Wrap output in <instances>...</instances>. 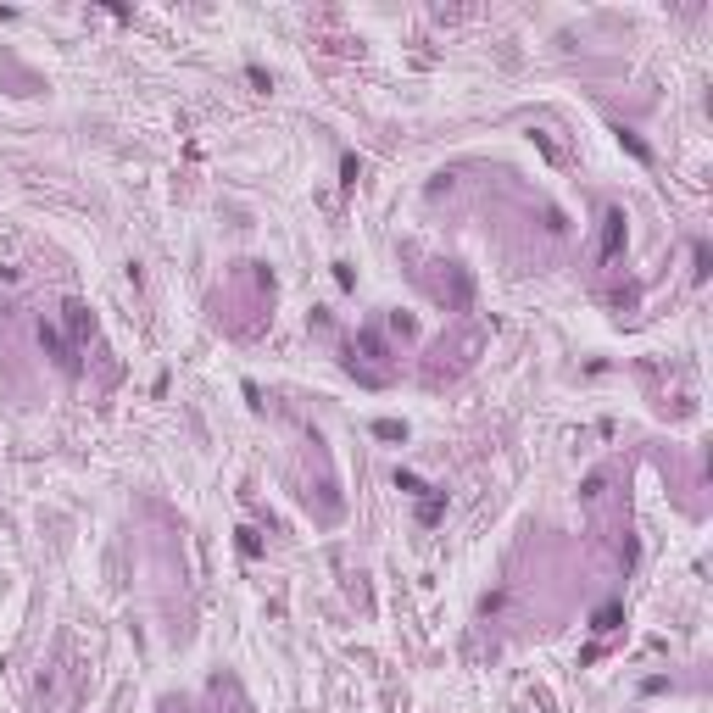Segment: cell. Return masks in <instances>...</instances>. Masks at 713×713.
Segmentation results:
<instances>
[{
	"label": "cell",
	"mask_w": 713,
	"mask_h": 713,
	"mask_svg": "<svg viewBox=\"0 0 713 713\" xmlns=\"http://www.w3.org/2000/svg\"><path fill=\"white\" fill-rule=\"evenodd\" d=\"M391 329H396V334H412L418 323H412V318H407V313H391Z\"/></svg>",
	"instance_id": "cell-11"
},
{
	"label": "cell",
	"mask_w": 713,
	"mask_h": 713,
	"mask_svg": "<svg viewBox=\"0 0 713 713\" xmlns=\"http://www.w3.org/2000/svg\"><path fill=\"white\" fill-rule=\"evenodd\" d=\"M619 619H624V608H619V602H608V608H596L591 630H596V635H608V630H619Z\"/></svg>",
	"instance_id": "cell-4"
},
{
	"label": "cell",
	"mask_w": 713,
	"mask_h": 713,
	"mask_svg": "<svg viewBox=\"0 0 713 713\" xmlns=\"http://www.w3.org/2000/svg\"><path fill=\"white\" fill-rule=\"evenodd\" d=\"M396 485L407 490V496H429V485H424L418 474H396Z\"/></svg>",
	"instance_id": "cell-7"
},
{
	"label": "cell",
	"mask_w": 713,
	"mask_h": 713,
	"mask_svg": "<svg viewBox=\"0 0 713 713\" xmlns=\"http://www.w3.org/2000/svg\"><path fill=\"white\" fill-rule=\"evenodd\" d=\"M374 435H379V440H401V435H407V429H401L396 418H379V424H374Z\"/></svg>",
	"instance_id": "cell-6"
},
{
	"label": "cell",
	"mask_w": 713,
	"mask_h": 713,
	"mask_svg": "<svg viewBox=\"0 0 713 713\" xmlns=\"http://www.w3.org/2000/svg\"><path fill=\"white\" fill-rule=\"evenodd\" d=\"M602 485H608V474H585V485H580V496H602Z\"/></svg>",
	"instance_id": "cell-9"
},
{
	"label": "cell",
	"mask_w": 713,
	"mask_h": 713,
	"mask_svg": "<svg viewBox=\"0 0 713 713\" xmlns=\"http://www.w3.org/2000/svg\"><path fill=\"white\" fill-rule=\"evenodd\" d=\"M624 240H630V218H624V212H619V207H613V212H608V218H602V256H608V262H613V256H619V251H624Z\"/></svg>",
	"instance_id": "cell-1"
},
{
	"label": "cell",
	"mask_w": 713,
	"mask_h": 713,
	"mask_svg": "<svg viewBox=\"0 0 713 713\" xmlns=\"http://www.w3.org/2000/svg\"><path fill=\"white\" fill-rule=\"evenodd\" d=\"M240 552H245V557H256V552H262V541H256V530H240Z\"/></svg>",
	"instance_id": "cell-8"
},
{
	"label": "cell",
	"mask_w": 713,
	"mask_h": 713,
	"mask_svg": "<svg viewBox=\"0 0 713 713\" xmlns=\"http://www.w3.org/2000/svg\"><path fill=\"white\" fill-rule=\"evenodd\" d=\"M62 318H67L73 346H79V340H89V329H95V323H89V313H84V301H67V307H62Z\"/></svg>",
	"instance_id": "cell-3"
},
{
	"label": "cell",
	"mask_w": 713,
	"mask_h": 713,
	"mask_svg": "<svg viewBox=\"0 0 713 713\" xmlns=\"http://www.w3.org/2000/svg\"><path fill=\"white\" fill-rule=\"evenodd\" d=\"M440 513H446V496H435V490H429V496L418 502V518H424V524H435Z\"/></svg>",
	"instance_id": "cell-5"
},
{
	"label": "cell",
	"mask_w": 713,
	"mask_h": 713,
	"mask_svg": "<svg viewBox=\"0 0 713 713\" xmlns=\"http://www.w3.org/2000/svg\"><path fill=\"white\" fill-rule=\"evenodd\" d=\"M39 346L56 357V368H62V374H79V357H73V346H67L56 329H45V323H39Z\"/></svg>",
	"instance_id": "cell-2"
},
{
	"label": "cell",
	"mask_w": 713,
	"mask_h": 713,
	"mask_svg": "<svg viewBox=\"0 0 713 713\" xmlns=\"http://www.w3.org/2000/svg\"><path fill=\"white\" fill-rule=\"evenodd\" d=\"M619 140H624V151H630V157H641V162L652 157V151H646V145H641V140H635V134H624V129H619Z\"/></svg>",
	"instance_id": "cell-10"
}]
</instances>
